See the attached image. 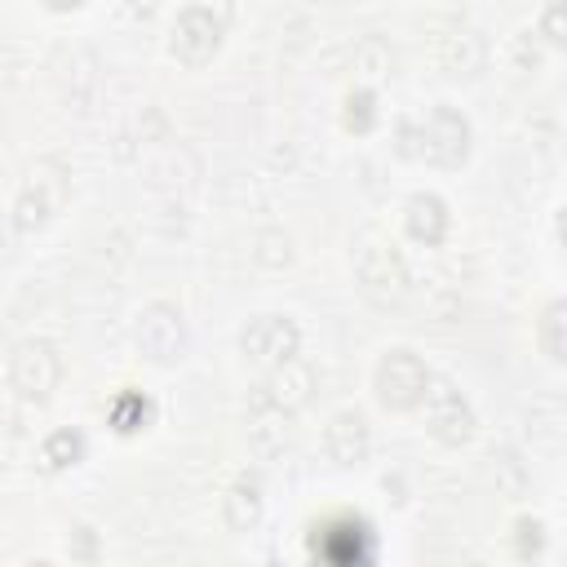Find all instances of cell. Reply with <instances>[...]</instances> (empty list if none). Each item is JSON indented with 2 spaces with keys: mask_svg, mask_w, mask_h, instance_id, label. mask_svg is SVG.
Masks as SVG:
<instances>
[{
  "mask_svg": "<svg viewBox=\"0 0 567 567\" xmlns=\"http://www.w3.org/2000/svg\"><path fill=\"white\" fill-rule=\"evenodd\" d=\"M354 275L359 288L372 306H399L408 292V266L399 257V248L381 235H363L354 248Z\"/></svg>",
  "mask_w": 567,
  "mask_h": 567,
  "instance_id": "cell-1",
  "label": "cell"
},
{
  "mask_svg": "<svg viewBox=\"0 0 567 567\" xmlns=\"http://www.w3.org/2000/svg\"><path fill=\"white\" fill-rule=\"evenodd\" d=\"M310 549L315 558L332 563V567H354V563H368L372 558V527L359 518V514H332L315 527L310 536Z\"/></svg>",
  "mask_w": 567,
  "mask_h": 567,
  "instance_id": "cell-2",
  "label": "cell"
},
{
  "mask_svg": "<svg viewBox=\"0 0 567 567\" xmlns=\"http://www.w3.org/2000/svg\"><path fill=\"white\" fill-rule=\"evenodd\" d=\"M430 385V368L412 354V350H385V359L377 363V394L385 408H416L425 399Z\"/></svg>",
  "mask_w": 567,
  "mask_h": 567,
  "instance_id": "cell-3",
  "label": "cell"
},
{
  "mask_svg": "<svg viewBox=\"0 0 567 567\" xmlns=\"http://www.w3.org/2000/svg\"><path fill=\"white\" fill-rule=\"evenodd\" d=\"M421 403H425V425H430L434 439H443V443H465L470 439L474 412H470L465 394L452 381H430Z\"/></svg>",
  "mask_w": 567,
  "mask_h": 567,
  "instance_id": "cell-4",
  "label": "cell"
},
{
  "mask_svg": "<svg viewBox=\"0 0 567 567\" xmlns=\"http://www.w3.org/2000/svg\"><path fill=\"white\" fill-rule=\"evenodd\" d=\"M239 350L252 359V363H284L297 354V323L288 315H257L248 319V328L239 332Z\"/></svg>",
  "mask_w": 567,
  "mask_h": 567,
  "instance_id": "cell-5",
  "label": "cell"
},
{
  "mask_svg": "<svg viewBox=\"0 0 567 567\" xmlns=\"http://www.w3.org/2000/svg\"><path fill=\"white\" fill-rule=\"evenodd\" d=\"M62 377V359L49 341H22L13 350V363H9V381L13 390H22L27 399H44Z\"/></svg>",
  "mask_w": 567,
  "mask_h": 567,
  "instance_id": "cell-6",
  "label": "cell"
},
{
  "mask_svg": "<svg viewBox=\"0 0 567 567\" xmlns=\"http://www.w3.org/2000/svg\"><path fill=\"white\" fill-rule=\"evenodd\" d=\"M137 346H142L155 363H173V359H182V350H186L182 315H177L168 301L146 306L142 319H137Z\"/></svg>",
  "mask_w": 567,
  "mask_h": 567,
  "instance_id": "cell-7",
  "label": "cell"
},
{
  "mask_svg": "<svg viewBox=\"0 0 567 567\" xmlns=\"http://www.w3.org/2000/svg\"><path fill=\"white\" fill-rule=\"evenodd\" d=\"M421 155L434 159V164H461L465 151H470V124L465 115H456L452 106H434L421 124Z\"/></svg>",
  "mask_w": 567,
  "mask_h": 567,
  "instance_id": "cell-8",
  "label": "cell"
},
{
  "mask_svg": "<svg viewBox=\"0 0 567 567\" xmlns=\"http://www.w3.org/2000/svg\"><path fill=\"white\" fill-rule=\"evenodd\" d=\"M62 199H66L62 164H53V159L35 164V168H31V182H27V186H22V195H18V226H22V230L40 226L49 213H58V204H62Z\"/></svg>",
  "mask_w": 567,
  "mask_h": 567,
  "instance_id": "cell-9",
  "label": "cell"
},
{
  "mask_svg": "<svg viewBox=\"0 0 567 567\" xmlns=\"http://www.w3.org/2000/svg\"><path fill=\"white\" fill-rule=\"evenodd\" d=\"M217 40H221V18H213L204 4H190L173 27V58H182L186 66H199L213 58Z\"/></svg>",
  "mask_w": 567,
  "mask_h": 567,
  "instance_id": "cell-10",
  "label": "cell"
},
{
  "mask_svg": "<svg viewBox=\"0 0 567 567\" xmlns=\"http://www.w3.org/2000/svg\"><path fill=\"white\" fill-rule=\"evenodd\" d=\"M323 443H328V456L337 465H354L368 456V421L359 412H337L323 430Z\"/></svg>",
  "mask_w": 567,
  "mask_h": 567,
  "instance_id": "cell-11",
  "label": "cell"
},
{
  "mask_svg": "<svg viewBox=\"0 0 567 567\" xmlns=\"http://www.w3.org/2000/svg\"><path fill=\"white\" fill-rule=\"evenodd\" d=\"M310 385H315V372L306 363H297V359H284V363H275V377H270L266 390H270V403L292 412V408H301L310 399Z\"/></svg>",
  "mask_w": 567,
  "mask_h": 567,
  "instance_id": "cell-12",
  "label": "cell"
},
{
  "mask_svg": "<svg viewBox=\"0 0 567 567\" xmlns=\"http://www.w3.org/2000/svg\"><path fill=\"white\" fill-rule=\"evenodd\" d=\"M408 235L421 244H439L447 235V204L439 195H412L408 199Z\"/></svg>",
  "mask_w": 567,
  "mask_h": 567,
  "instance_id": "cell-13",
  "label": "cell"
},
{
  "mask_svg": "<svg viewBox=\"0 0 567 567\" xmlns=\"http://www.w3.org/2000/svg\"><path fill=\"white\" fill-rule=\"evenodd\" d=\"M257 514H261V492H257L252 478H239V483L230 487V496H226V523H230L235 532H248V527L257 523Z\"/></svg>",
  "mask_w": 567,
  "mask_h": 567,
  "instance_id": "cell-14",
  "label": "cell"
},
{
  "mask_svg": "<svg viewBox=\"0 0 567 567\" xmlns=\"http://www.w3.org/2000/svg\"><path fill=\"white\" fill-rule=\"evenodd\" d=\"M151 421V399L146 394H120L115 403H111V425L120 430V434H133V430H142Z\"/></svg>",
  "mask_w": 567,
  "mask_h": 567,
  "instance_id": "cell-15",
  "label": "cell"
},
{
  "mask_svg": "<svg viewBox=\"0 0 567 567\" xmlns=\"http://www.w3.org/2000/svg\"><path fill=\"white\" fill-rule=\"evenodd\" d=\"M567 315V306L563 301H554V306H545V315H540V350L554 359V363H563V350H567V341H563V319Z\"/></svg>",
  "mask_w": 567,
  "mask_h": 567,
  "instance_id": "cell-16",
  "label": "cell"
},
{
  "mask_svg": "<svg viewBox=\"0 0 567 567\" xmlns=\"http://www.w3.org/2000/svg\"><path fill=\"white\" fill-rule=\"evenodd\" d=\"M80 452H84V443H80V434H71V430L53 434V439H49V447H44L49 465H71V461H75Z\"/></svg>",
  "mask_w": 567,
  "mask_h": 567,
  "instance_id": "cell-17",
  "label": "cell"
},
{
  "mask_svg": "<svg viewBox=\"0 0 567 567\" xmlns=\"http://www.w3.org/2000/svg\"><path fill=\"white\" fill-rule=\"evenodd\" d=\"M558 18H563V4H554V9H549V18H545V31H549V40H563V35H558Z\"/></svg>",
  "mask_w": 567,
  "mask_h": 567,
  "instance_id": "cell-18",
  "label": "cell"
},
{
  "mask_svg": "<svg viewBox=\"0 0 567 567\" xmlns=\"http://www.w3.org/2000/svg\"><path fill=\"white\" fill-rule=\"evenodd\" d=\"M53 4H80V0H53Z\"/></svg>",
  "mask_w": 567,
  "mask_h": 567,
  "instance_id": "cell-19",
  "label": "cell"
}]
</instances>
